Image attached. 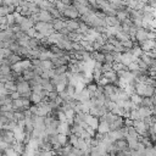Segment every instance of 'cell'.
I'll return each instance as SVG.
<instances>
[{
	"label": "cell",
	"mask_w": 156,
	"mask_h": 156,
	"mask_svg": "<svg viewBox=\"0 0 156 156\" xmlns=\"http://www.w3.org/2000/svg\"><path fill=\"white\" fill-rule=\"evenodd\" d=\"M11 71H12V69H11V66L5 65V63L0 65V74H1V76H6V74H9Z\"/></svg>",
	"instance_id": "obj_19"
},
{
	"label": "cell",
	"mask_w": 156,
	"mask_h": 156,
	"mask_svg": "<svg viewBox=\"0 0 156 156\" xmlns=\"http://www.w3.org/2000/svg\"><path fill=\"white\" fill-rule=\"evenodd\" d=\"M102 77L104 78H106L107 79V82L108 83H111V84H117V82H118V77H117V73L115 72V71H107V72H104L102 73Z\"/></svg>",
	"instance_id": "obj_6"
},
{
	"label": "cell",
	"mask_w": 156,
	"mask_h": 156,
	"mask_svg": "<svg viewBox=\"0 0 156 156\" xmlns=\"http://www.w3.org/2000/svg\"><path fill=\"white\" fill-rule=\"evenodd\" d=\"M51 26H52V28H54L55 32H58L60 29H62L65 27V21L62 18H52Z\"/></svg>",
	"instance_id": "obj_13"
},
{
	"label": "cell",
	"mask_w": 156,
	"mask_h": 156,
	"mask_svg": "<svg viewBox=\"0 0 156 156\" xmlns=\"http://www.w3.org/2000/svg\"><path fill=\"white\" fill-rule=\"evenodd\" d=\"M40 67L43 71H46V69H54L55 66L54 63L51 62V60H41L40 61Z\"/></svg>",
	"instance_id": "obj_16"
},
{
	"label": "cell",
	"mask_w": 156,
	"mask_h": 156,
	"mask_svg": "<svg viewBox=\"0 0 156 156\" xmlns=\"http://www.w3.org/2000/svg\"><path fill=\"white\" fill-rule=\"evenodd\" d=\"M136 60V57H134L129 51H126V52H122L121 54V60H119V62L122 63V65H124V66H128L130 62H133V61H135Z\"/></svg>",
	"instance_id": "obj_5"
},
{
	"label": "cell",
	"mask_w": 156,
	"mask_h": 156,
	"mask_svg": "<svg viewBox=\"0 0 156 156\" xmlns=\"http://www.w3.org/2000/svg\"><path fill=\"white\" fill-rule=\"evenodd\" d=\"M16 90H17L20 94L32 91V90H30V87H29V83H28L27 80H21V82H17V83H16Z\"/></svg>",
	"instance_id": "obj_7"
},
{
	"label": "cell",
	"mask_w": 156,
	"mask_h": 156,
	"mask_svg": "<svg viewBox=\"0 0 156 156\" xmlns=\"http://www.w3.org/2000/svg\"><path fill=\"white\" fill-rule=\"evenodd\" d=\"M104 21H105L106 27H117V26H119V21L116 18V16H106Z\"/></svg>",
	"instance_id": "obj_12"
},
{
	"label": "cell",
	"mask_w": 156,
	"mask_h": 156,
	"mask_svg": "<svg viewBox=\"0 0 156 156\" xmlns=\"http://www.w3.org/2000/svg\"><path fill=\"white\" fill-rule=\"evenodd\" d=\"M127 69H128L129 72H134V71H138V69H139V67H138V63H136V61H133V62H130V63L127 66Z\"/></svg>",
	"instance_id": "obj_25"
},
{
	"label": "cell",
	"mask_w": 156,
	"mask_h": 156,
	"mask_svg": "<svg viewBox=\"0 0 156 156\" xmlns=\"http://www.w3.org/2000/svg\"><path fill=\"white\" fill-rule=\"evenodd\" d=\"M84 122H85L90 128H93L94 130H96V127H98V124H99V118H98V117H94V116H91V115H89V113H85Z\"/></svg>",
	"instance_id": "obj_3"
},
{
	"label": "cell",
	"mask_w": 156,
	"mask_h": 156,
	"mask_svg": "<svg viewBox=\"0 0 156 156\" xmlns=\"http://www.w3.org/2000/svg\"><path fill=\"white\" fill-rule=\"evenodd\" d=\"M116 18L119 21V23H121L122 21L129 18V17H128V11H127V9H124V10H118V11L116 12Z\"/></svg>",
	"instance_id": "obj_15"
},
{
	"label": "cell",
	"mask_w": 156,
	"mask_h": 156,
	"mask_svg": "<svg viewBox=\"0 0 156 156\" xmlns=\"http://www.w3.org/2000/svg\"><path fill=\"white\" fill-rule=\"evenodd\" d=\"M40 46V40L35 39V38H29L28 40V48L29 49H37Z\"/></svg>",
	"instance_id": "obj_18"
},
{
	"label": "cell",
	"mask_w": 156,
	"mask_h": 156,
	"mask_svg": "<svg viewBox=\"0 0 156 156\" xmlns=\"http://www.w3.org/2000/svg\"><path fill=\"white\" fill-rule=\"evenodd\" d=\"M38 20H39L40 22L51 23L52 17H51V15H50V12H49V11H46V10H40V11L38 12Z\"/></svg>",
	"instance_id": "obj_8"
},
{
	"label": "cell",
	"mask_w": 156,
	"mask_h": 156,
	"mask_svg": "<svg viewBox=\"0 0 156 156\" xmlns=\"http://www.w3.org/2000/svg\"><path fill=\"white\" fill-rule=\"evenodd\" d=\"M111 52H112V51H111ZM111 52L105 54V62H106V63H113V62H115V58H113V56H112Z\"/></svg>",
	"instance_id": "obj_26"
},
{
	"label": "cell",
	"mask_w": 156,
	"mask_h": 156,
	"mask_svg": "<svg viewBox=\"0 0 156 156\" xmlns=\"http://www.w3.org/2000/svg\"><path fill=\"white\" fill-rule=\"evenodd\" d=\"M83 156H89V155H83Z\"/></svg>",
	"instance_id": "obj_31"
},
{
	"label": "cell",
	"mask_w": 156,
	"mask_h": 156,
	"mask_svg": "<svg viewBox=\"0 0 156 156\" xmlns=\"http://www.w3.org/2000/svg\"><path fill=\"white\" fill-rule=\"evenodd\" d=\"M24 33L27 34V37H29V38H34V35H35V33H37V30H35V28H34V27H32V28H29V29H27V30H26Z\"/></svg>",
	"instance_id": "obj_27"
},
{
	"label": "cell",
	"mask_w": 156,
	"mask_h": 156,
	"mask_svg": "<svg viewBox=\"0 0 156 156\" xmlns=\"http://www.w3.org/2000/svg\"><path fill=\"white\" fill-rule=\"evenodd\" d=\"M128 118H130L132 121L141 119V117H140V115H139V112H138V108H136V110H132V111L129 112V117H128Z\"/></svg>",
	"instance_id": "obj_22"
},
{
	"label": "cell",
	"mask_w": 156,
	"mask_h": 156,
	"mask_svg": "<svg viewBox=\"0 0 156 156\" xmlns=\"http://www.w3.org/2000/svg\"><path fill=\"white\" fill-rule=\"evenodd\" d=\"M43 98H44L43 90H41V93H34V91H32L29 100H30V102H32V104H39V102L41 101V99H43Z\"/></svg>",
	"instance_id": "obj_14"
},
{
	"label": "cell",
	"mask_w": 156,
	"mask_h": 156,
	"mask_svg": "<svg viewBox=\"0 0 156 156\" xmlns=\"http://www.w3.org/2000/svg\"><path fill=\"white\" fill-rule=\"evenodd\" d=\"M141 98L140 95H138L136 93H133L132 95H129V100L133 102V104H136V105H140V101H141Z\"/></svg>",
	"instance_id": "obj_21"
},
{
	"label": "cell",
	"mask_w": 156,
	"mask_h": 156,
	"mask_svg": "<svg viewBox=\"0 0 156 156\" xmlns=\"http://www.w3.org/2000/svg\"><path fill=\"white\" fill-rule=\"evenodd\" d=\"M0 77H1V74H0Z\"/></svg>",
	"instance_id": "obj_33"
},
{
	"label": "cell",
	"mask_w": 156,
	"mask_h": 156,
	"mask_svg": "<svg viewBox=\"0 0 156 156\" xmlns=\"http://www.w3.org/2000/svg\"><path fill=\"white\" fill-rule=\"evenodd\" d=\"M121 43V45L123 46V48H126L127 50H129L132 46H133V44H134V41L132 40V39H127V40H122V41H119Z\"/></svg>",
	"instance_id": "obj_24"
},
{
	"label": "cell",
	"mask_w": 156,
	"mask_h": 156,
	"mask_svg": "<svg viewBox=\"0 0 156 156\" xmlns=\"http://www.w3.org/2000/svg\"><path fill=\"white\" fill-rule=\"evenodd\" d=\"M18 26H20V28H21V30H22V32H26L27 29H29V28L34 27V22L30 20V17H24V18H23V21H22Z\"/></svg>",
	"instance_id": "obj_11"
},
{
	"label": "cell",
	"mask_w": 156,
	"mask_h": 156,
	"mask_svg": "<svg viewBox=\"0 0 156 156\" xmlns=\"http://www.w3.org/2000/svg\"><path fill=\"white\" fill-rule=\"evenodd\" d=\"M49 12H50V15H51V17L52 18H61L62 16H61V13H60V11L56 9V7H51V9H49Z\"/></svg>",
	"instance_id": "obj_23"
},
{
	"label": "cell",
	"mask_w": 156,
	"mask_h": 156,
	"mask_svg": "<svg viewBox=\"0 0 156 156\" xmlns=\"http://www.w3.org/2000/svg\"><path fill=\"white\" fill-rule=\"evenodd\" d=\"M138 45L140 46V49L143 51H150L152 49H155V40L154 39H147L144 41H139Z\"/></svg>",
	"instance_id": "obj_4"
},
{
	"label": "cell",
	"mask_w": 156,
	"mask_h": 156,
	"mask_svg": "<svg viewBox=\"0 0 156 156\" xmlns=\"http://www.w3.org/2000/svg\"><path fill=\"white\" fill-rule=\"evenodd\" d=\"M0 5H1V0H0Z\"/></svg>",
	"instance_id": "obj_32"
},
{
	"label": "cell",
	"mask_w": 156,
	"mask_h": 156,
	"mask_svg": "<svg viewBox=\"0 0 156 156\" xmlns=\"http://www.w3.org/2000/svg\"><path fill=\"white\" fill-rule=\"evenodd\" d=\"M30 90H32V91H34V93H41L43 88H41V85H40V84H35V85L30 87Z\"/></svg>",
	"instance_id": "obj_28"
},
{
	"label": "cell",
	"mask_w": 156,
	"mask_h": 156,
	"mask_svg": "<svg viewBox=\"0 0 156 156\" xmlns=\"http://www.w3.org/2000/svg\"><path fill=\"white\" fill-rule=\"evenodd\" d=\"M90 58H91L94 62L104 63V62H105V54L100 52L99 50H93V51L90 52Z\"/></svg>",
	"instance_id": "obj_9"
},
{
	"label": "cell",
	"mask_w": 156,
	"mask_h": 156,
	"mask_svg": "<svg viewBox=\"0 0 156 156\" xmlns=\"http://www.w3.org/2000/svg\"><path fill=\"white\" fill-rule=\"evenodd\" d=\"M133 127L136 130V133L139 135H144L147 133V126L144 123L143 119H138V121H133Z\"/></svg>",
	"instance_id": "obj_2"
},
{
	"label": "cell",
	"mask_w": 156,
	"mask_h": 156,
	"mask_svg": "<svg viewBox=\"0 0 156 156\" xmlns=\"http://www.w3.org/2000/svg\"><path fill=\"white\" fill-rule=\"evenodd\" d=\"M67 72V65H61V66H56L54 68V73L55 74H62Z\"/></svg>",
	"instance_id": "obj_20"
},
{
	"label": "cell",
	"mask_w": 156,
	"mask_h": 156,
	"mask_svg": "<svg viewBox=\"0 0 156 156\" xmlns=\"http://www.w3.org/2000/svg\"><path fill=\"white\" fill-rule=\"evenodd\" d=\"M110 132V128H108V123L104 119H99V124L96 127V133H100V134H106Z\"/></svg>",
	"instance_id": "obj_10"
},
{
	"label": "cell",
	"mask_w": 156,
	"mask_h": 156,
	"mask_svg": "<svg viewBox=\"0 0 156 156\" xmlns=\"http://www.w3.org/2000/svg\"><path fill=\"white\" fill-rule=\"evenodd\" d=\"M9 95H10V98H11L12 100H15V99H20V98H21V94H20L17 90H15V91H11Z\"/></svg>",
	"instance_id": "obj_29"
},
{
	"label": "cell",
	"mask_w": 156,
	"mask_h": 156,
	"mask_svg": "<svg viewBox=\"0 0 156 156\" xmlns=\"http://www.w3.org/2000/svg\"><path fill=\"white\" fill-rule=\"evenodd\" d=\"M4 88L9 91V94L11 93V91H15L16 90V83L13 82V80H7V82H5L4 83Z\"/></svg>",
	"instance_id": "obj_17"
},
{
	"label": "cell",
	"mask_w": 156,
	"mask_h": 156,
	"mask_svg": "<svg viewBox=\"0 0 156 156\" xmlns=\"http://www.w3.org/2000/svg\"><path fill=\"white\" fill-rule=\"evenodd\" d=\"M2 62H4V58H1V57H0V65H2Z\"/></svg>",
	"instance_id": "obj_30"
},
{
	"label": "cell",
	"mask_w": 156,
	"mask_h": 156,
	"mask_svg": "<svg viewBox=\"0 0 156 156\" xmlns=\"http://www.w3.org/2000/svg\"><path fill=\"white\" fill-rule=\"evenodd\" d=\"M34 28H35V30L37 32H39L43 37H49L50 34H52L55 30H54V28H52V26H51V23H46V22H40V21H38L35 24H34Z\"/></svg>",
	"instance_id": "obj_1"
}]
</instances>
